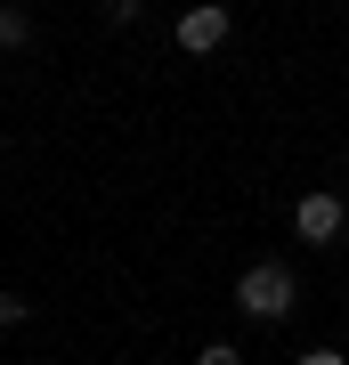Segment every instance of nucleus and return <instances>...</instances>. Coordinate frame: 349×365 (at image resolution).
Listing matches in <instances>:
<instances>
[{
    "label": "nucleus",
    "instance_id": "1",
    "mask_svg": "<svg viewBox=\"0 0 349 365\" xmlns=\"http://www.w3.org/2000/svg\"><path fill=\"white\" fill-rule=\"evenodd\" d=\"M293 300H300V276H293L285 260H252L244 276H236V309L260 317V325H285Z\"/></svg>",
    "mask_w": 349,
    "mask_h": 365
},
{
    "label": "nucleus",
    "instance_id": "4",
    "mask_svg": "<svg viewBox=\"0 0 349 365\" xmlns=\"http://www.w3.org/2000/svg\"><path fill=\"white\" fill-rule=\"evenodd\" d=\"M33 41V16L25 9H9V0H0V49H25Z\"/></svg>",
    "mask_w": 349,
    "mask_h": 365
},
{
    "label": "nucleus",
    "instance_id": "3",
    "mask_svg": "<svg viewBox=\"0 0 349 365\" xmlns=\"http://www.w3.org/2000/svg\"><path fill=\"white\" fill-rule=\"evenodd\" d=\"M341 220H349L341 195H300V203H293V235H300V244H333Z\"/></svg>",
    "mask_w": 349,
    "mask_h": 365
},
{
    "label": "nucleus",
    "instance_id": "2",
    "mask_svg": "<svg viewBox=\"0 0 349 365\" xmlns=\"http://www.w3.org/2000/svg\"><path fill=\"white\" fill-rule=\"evenodd\" d=\"M228 33H236V16L220 9V0H203V9H187V16H179V49H187V57H211Z\"/></svg>",
    "mask_w": 349,
    "mask_h": 365
},
{
    "label": "nucleus",
    "instance_id": "7",
    "mask_svg": "<svg viewBox=\"0 0 349 365\" xmlns=\"http://www.w3.org/2000/svg\"><path fill=\"white\" fill-rule=\"evenodd\" d=\"M300 365H349V349H309Z\"/></svg>",
    "mask_w": 349,
    "mask_h": 365
},
{
    "label": "nucleus",
    "instance_id": "6",
    "mask_svg": "<svg viewBox=\"0 0 349 365\" xmlns=\"http://www.w3.org/2000/svg\"><path fill=\"white\" fill-rule=\"evenodd\" d=\"M195 365H244V349H228V341H211V349L195 357Z\"/></svg>",
    "mask_w": 349,
    "mask_h": 365
},
{
    "label": "nucleus",
    "instance_id": "5",
    "mask_svg": "<svg viewBox=\"0 0 349 365\" xmlns=\"http://www.w3.org/2000/svg\"><path fill=\"white\" fill-rule=\"evenodd\" d=\"M25 325H33V309L16 292H0V333H25Z\"/></svg>",
    "mask_w": 349,
    "mask_h": 365
}]
</instances>
